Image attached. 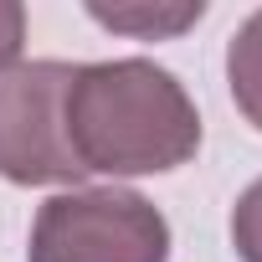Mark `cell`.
Masks as SVG:
<instances>
[{"mask_svg":"<svg viewBox=\"0 0 262 262\" xmlns=\"http://www.w3.org/2000/svg\"><path fill=\"white\" fill-rule=\"evenodd\" d=\"M26 262H170V221L123 185L62 190L41 201Z\"/></svg>","mask_w":262,"mask_h":262,"instance_id":"obj_2","label":"cell"},{"mask_svg":"<svg viewBox=\"0 0 262 262\" xmlns=\"http://www.w3.org/2000/svg\"><path fill=\"white\" fill-rule=\"evenodd\" d=\"M226 88L252 128H262V11H252L226 41Z\"/></svg>","mask_w":262,"mask_h":262,"instance_id":"obj_5","label":"cell"},{"mask_svg":"<svg viewBox=\"0 0 262 262\" xmlns=\"http://www.w3.org/2000/svg\"><path fill=\"white\" fill-rule=\"evenodd\" d=\"M21 47H26V6L0 0V77L21 67Z\"/></svg>","mask_w":262,"mask_h":262,"instance_id":"obj_7","label":"cell"},{"mask_svg":"<svg viewBox=\"0 0 262 262\" xmlns=\"http://www.w3.org/2000/svg\"><path fill=\"white\" fill-rule=\"evenodd\" d=\"M72 82V62H21L0 77V175L11 185H72L82 165L67 149L62 98Z\"/></svg>","mask_w":262,"mask_h":262,"instance_id":"obj_3","label":"cell"},{"mask_svg":"<svg viewBox=\"0 0 262 262\" xmlns=\"http://www.w3.org/2000/svg\"><path fill=\"white\" fill-rule=\"evenodd\" d=\"M88 16L108 31H123V36H139V41H165V36H180L185 26H195L206 16L201 0H180V6H149V0H134V6H88Z\"/></svg>","mask_w":262,"mask_h":262,"instance_id":"obj_4","label":"cell"},{"mask_svg":"<svg viewBox=\"0 0 262 262\" xmlns=\"http://www.w3.org/2000/svg\"><path fill=\"white\" fill-rule=\"evenodd\" d=\"M231 247L242 262H262V175L231 206Z\"/></svg>","mask_w":262,"mask_h":262,"instance_id":"obj_6","label":"cell"},{"mask_svg":"<svg viewBox=\"0 0 262 262\" xmlns=\"http://www.w3.org/2000/svg\"><path fill=\"white\" fill-rule=\"evenodd\" d=\"M62 128L82 175H113V180L180 170L201 149V113L185 82L149 57L72 67L62 98Z\"/></svg>","mask_w":262,"mask_h":262,"instance_id":"obj_1","label":"cell"}]
</instances>
